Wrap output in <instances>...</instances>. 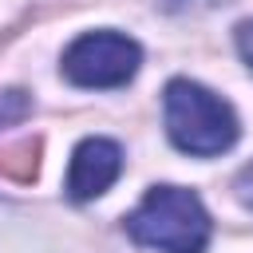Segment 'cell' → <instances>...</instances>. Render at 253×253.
<instances>
[{"instance_id":"cell-3","label":"cell","mask_w":253,"mask_h":253,"mask_svg":"<svg viewBox=\"0 0 253 253\" xmlns=\"http://www.w3.org/2000/svg\"><path fill=\"white\" fill-rule=\"evenodd\" d=\"M142 63V47L123 36V32H83L67 51H63V75L75 83V87H95V91H107V87H123L134 79Z\"/></svg>"},{"instance_id":"cell-4","label":"cell","mask_w":253,"mask_h":253,"mask_svg":"<svg viewBox=\"0 0 253 253\" xmlns=\"http://www.w3.org/2000/svg\"><path fill=\"white\" fill-rule=\"evenodd\" d=\"M123 174V150L111 138H83L71 150V166H67V198L71 202H91L99 198L115 178Z\"/></svg>"},{"instance_id":"cell-7","label":"cell","mask_w":253,"mask_h":253,"mask_svg":"<svg viewBox=\"0 0 253 253\" xmlns=\"http://www.w3.org/2000/svg\"><path fill=\"white\" fill-rule=\"evenodd\" d=\"M237 47H241V55H245V63L253 67V20L237 28Z\"/></svg>"},{"instance_id":"cell-5","label":"cell","mask_w":253,"mask_h":253,"mask_svg":"<svg viewBox=\"0 0 253 253\" xmlns=\"http://www.w3.org/2000/svg\"><path fill=\"white\" fill-rule=\"evenodd\" d=\"M28 115H32V99H28V91H0V130L24 123Z\"/></svg>"},{"instance_id":"cell-6","label":"cell","mask_w":253,"mask_h":253,"mask_svg":"<svg viewBox=\"0 0 253 253\" xmlns=\"http://www.w3.org/2000/svg\"><path fill=\"white\" fill-rule=\"evenodd\" d=\"M233 190H237V202H241L245 210H253V162L237 170V178H233Z\"/></svg>"},{"instance_id":"cell-1","label":"cell","mask_w":253,"mask_h":253,"mask_svg":"<svg viewBox=\"0 0 253 253\" xmlns=\"http://www.w3.org/2000/svg\"><path fill=\"white\" fill-rule=\"evenodd\" d=\"M126 233L158 253H206L210 213L202 198L186 186H154L130 213Z\"/></svg>"},{"instance_id":"cell-2","label":"cell","mask_w":253,"mask_h":253,"mask_svg":"<svg viewBox=\"0 0 253 253\" xmlns=\"http://www.w3.org/2000/svg\"><path fill=\"white\" fill-rule=\"evenodd\" d=\"M162 111H166L170 142L186 154L213 158V154H221L237 142L233 107L221 95H213L210 87L194 83V79H170L166 95H162Z\"/></svg>"}]
</instances>
